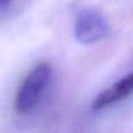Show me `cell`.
I'll return each mask as SVG.
<instances>
[{"label":"cell","mask_w":133,"mask_h":133,"mask_svg":"<svg viewBox=\"0 0 133 133\" xmlns=\"http://www.w3.org/2000/svg\"><path fill=\"white\" fill-rule=\"evenodd\" d=\"M51 78V66L47 62L36 64L26 75L15 95L14 108L19 115L32 112L42 99Z\"/></svg>","instance_id":"6da1fadb"},{"label":"cell","mask_w":133,"mask_h":133,"mask_svg":"<svg viewBox=\"0 0 133 133\" xmlns=\"http://www.w3.org/2000/svg\"><path fill=\"white\" fill-rule=\"evenodd\" d=\"M12 1H13V0H0V9L7 7Z\"/></svg>","instance_id":"277c9868"},{"label":"cell","mask_w":133,"mask_h":133,"mask_svg":"<svg viewBox=\"0 0 133 133\" xmlns=\"http://www.w3.org/2000/svg\"><path fill=\"white\" fill-rule=\"evenodd\" d=\"M74 34L79 43L94 44L110 34V25L99 9L83 7L75 18Z\"/></svg>","instance_id":"7a4b0ae2"},{"label":"cell","mask_w":133,"mask_h":133,"mask_svg":"<svg viewBox=\"0 0 133 133\" xmlns=\"http://www.w3.org/2000/svg\"><path fill=\"white\" fill-rule=\"evenodd\" d=\"M133 94V71L116 83H113L111 87L102 91L97 95L96 98L92 102V109L95 111H101L105 108L113 105V104L122 102L123 99L127 98Z\"/></svg>","instance_id":"3957f363"}]
</instances>
